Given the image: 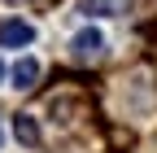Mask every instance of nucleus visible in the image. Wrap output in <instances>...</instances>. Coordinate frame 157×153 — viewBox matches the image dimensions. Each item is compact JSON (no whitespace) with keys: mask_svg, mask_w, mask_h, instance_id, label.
Masks as SVG:
<instances>
[{"mask_svg":"<svg viewBox=\"0 0 157 153\" xmlns=\"http://www.w3.org/2000/svg\"><path fill=\"white\" fill-rule=\"evenodd\" d=\"M35 79H39V61H35V57H22V61H17L13 66V88H35Z\"/></svg>","mask_w":157,"mask_h":153,"instance_id":"nucleus-3","label":"nucleus"},{"mask_svg":"<svg viewBox=\"0 0 157 153\" xmlns=\"http://www.w3.org/2000/svg\"><path fill=\"white\" fill-rule=\"evenodd\" d=\"M0 144H5V127H0Z\"/></svg>","mask_w":157,"mask_h":153,"instance_id":"nucleus-6","label":"nucleus"},{"mask_svg":"<svg viewBox=\"0 0 157 153\" xmlns=\"http://www.w3.org/2000/svg\"><path fill=\"white\" fill-rule=\"evenodd\" d=\"M0 79H5V66H0Z\"/></svg>","mask_w":157,"mask_h":153,"instance_id":"nucleus-7","label":"nucleus"},{"mask_svg":"<svg viewBox=\"0 0 157 153\" xmlns=\"http://www.w3.org/2000/svg\"><path fill=\"white\" fill-rule=\"evenodd\" d=\"M35 40V26L22 22V18H9V22H0V48H26Z\"/></svg>","mask_w":157,"mask_h":153,"instance_id":"nucleus-1","label":"nucleus"},{"mask_svg":"<svg viewBox=\"0 0 157 153\" xmlns=\"http://www.w3.org/2000/svg\"><path fill=\"white\" fill-rule=\"evenodd\" d=\"M101 48H105V35L101 31H78L74 35V44H70V53H74V61H96V57H101Z\"/></svg>","mask_w":157,"mask_h":153,"instance_id":"nucleus-2","label":"nucleus"},{"mask_svg":"<svg viewBox=\"0 0 157 153\" xmlns=\"http://www.w3.org/2000/svg\"><path fill=\"white\" fill-rule=\"evenodd\" d=\"M13 136L22 140V144H39V127H35L31 114H17V118H13Z\"/></svg>","mask_w":157,"mask_h":153,"instance_id":"nucleus-5","label":"nucleus"},{"mask_svg":"<svg viewBox=\"0 0 157 153\" xmlns=\"http://www.w3.org/2000/svg\"><path fill=\"white\" fill-rule=\"evenodd\" d=\"M83 9L87 13H101V18H118V13L131 9V0H83Z\"/></svg>","mask_w":157,"mask_h":153,"instance_id":"nucleus-4","label":"nucleus"}]
</instances>
